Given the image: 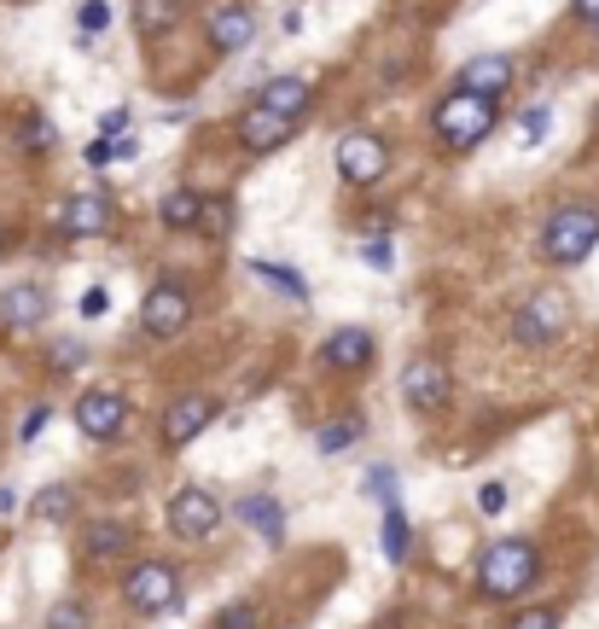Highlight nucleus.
<instances>
[{
  "label": "nucleus",
  "instance_id": "f257e3e1",
  "mask_svg": "<svg viewBox=\"0 0 599 629\" xmlns=\"http://www.w3.org/2000/svg\"><path fill=\"white\" fill-rule=\"evenodd\" d=\"M536 583H541V554H536V542H524V536L494 542V548H484V559H477V589H484L489 601H518V594H529Z\"/></svg>",
  "mask_w": 599,
  "mask_h": 629
},
{
  "label": "nucleus",
  "instance_id": "f03ea898",
  "mask_svg": "<svg viewBox=\"0 0 599 629\" xmlns=\"http://www.w3.org/2000/svg\"><path fill=\"white\" fill-rule=\"evenodd\" d=\"M599 245V210L594 204H559L541 228V257L559 268H576Z\"/></svg>",
  "mask_w": 599,
  "mask_h": 629
},
{
  "label": "nucleus",
  "instance_id": "7ed1b4c3",
  "mask_svg": "<svg viewBox=\"0 0 599 629\" xmlns=\"http://www.w3.org/2000/svg\"><path fill=\"white\" fill-rule=\"evenodd\" d=\"M494 99H477V94H442L437 99V117H431V129H437V141L449 146V152H472L484 134L494 129Z\"/></svg>",
  "mask_w": 599,
  "mask_h": 629
},
{
  "label": "nucleus",
  "instance_id": "20e7f679",
  "mask_svg": "<svg viewBox=\"0 0 599 629\" xmlns=\"http://www.w3.org/2000/svg\"><path fill=\"white\" fill-rule=\"evenodd\" d=\"M123 601H129L134 612H146V618L175 612V606H181V571L163 566V559H140V566L123 571Z\"/></svg>",
  "mask_w": 599,
  "mask_h": 629
},
{
  "label": "nucleus",
  "instance_id": "39448f33",
  "mask_svg": "<svg viewBox=\"0 0 599 629\" xmlns=\"http://www.w3.org/2000/svg\"><path fill=\"white\" fill-rule=\"evenodd\" d=\"M564 327H571V298H564V292H536L518 315H512V338H518L524 350L559 344Z\"/></svg>",
  "mask_w": 599,
  "mask_h": 629
},
{
  "label": "nucleus",
  "instance_id": "423d86ee",
  "mask_svg": "<svg viewBox=\"0 0 599 629\" xmlns=\"http://www.w3.org/2000/svg\"><path fill=\"white\" fill-rule=\"evenodd\" d=\"M186 320H193V292L181 280H158L140 303V327L146 338H181Z\"/></svg>",
  "mask_w": 599,
  "mask_h": 629
},
{
  "label": "nucleus",
  "instance_id": "0eeeda50",
  "mask_svg": "<svg viewBox=\"0 0 599 629\" xmlns=\"http://www.w3.org/2000/svg\"><path fill=\"white\" fill-rule=\"evenodd\" d=\"M338 176H344L350 186L384 181L390 176V146L379 141V134H367V129L344 134V141H338Z\"/></svg>",
  "mask_w": 599,
  "mask_h": 629
},
{
  "label": "nucleus",
  "instance_id": "6e6552de",
  "mask_svg": "<svg viewBox=\"0 0 599 629\" xmlns=\"http://www.w3.org/2000/svg\"><path fill=\"white\" fill-rule=\"evenodd\" d=\"M123 426H129L123 390L99 385V390H88V397H76V432H82V437H94V444H111V437H123Z\"/></svg>",
  "mask_w": 599,
  "mask_h": 629
},
{
  "label": "nucleus",
  "instance_id": "1a4fd4ad",
  "mask_svg": "<svg viewBox=\"0 0 599 629\" xmlns=\"http://www.w3.org/2000/svg\"><path fill=\"white\" fill-rule=\"evenodd\" d=\"M216 524H221V501L210 496V489H204V484L175 489V501H169V531H175L181 542L216 536Z\"/></svg>",
  "mask_w": 599,
  "mask_h": 629
},
{
  "label": "nucleus",
  "instance_id": "9d476101",
  "mask_svg": "<svg viewBox=\"0 0 599 629\" xmlns=\"http://www.w3.org/2000/svg\"><path fill=\"white\" fill-rule=\"evenodd\" d=\"M216 397H204V390H186V397H175L163 408V449H186L193 437H204L216 426Z\"/></svg>",
  "mask_w": 599,
  "mask_h": 629
},
{
  "label": "nucleus",
  "instance_id": "9b49d317",
  "mask_svg": "<svg viewBox=\"0 0 599 629\" xmlns=\"http://www.w3.org/2000/svg\"><path fill=\"white\" fill-rule=\"evenodd\" d=\"M402 397H407V408H419V414H437V408L454 397L449 367H442V362H431V355L407 362V367H402Z\"/></svg>",
  "mask_w": 599,
  "mask_h": 629
},
{
  "label": "nucleus",
  "instance_id": "f8f14e48",
  "mask_svg": "<svg viewBox=\"0 0 599 629\" xmlns=\"http://www.w3.org/2000/svg\"><path fill=\"white\" fill-rule=\"evenodd\" d=\"M59 222H64V233H71V240H94V233H111L117 210H111L106 193H76V198H64Z\"/></svg>",
  "mask_w": 599,
  "mask_h": 629
},
{
  "label": "nucleus",
  "instance_id": "ddd939ff",
  "mask_svg": "<svg viewBox=\"0 0 599 629\" xmlns=\"http://www.w3.org/2000/svg\"><path fill=\"white\" fill-rule=\"evenodd\" d=\"M512 88V59L506 53H484L460 71V94H477V99H501Z\"/></svg>",
  "mask_w": 599,
  "mask_h": 629
},
{
  "label": "nucleus",
  "instance_id": "4468645a",
  "mask_svg": "<svg viewBox=\"0 0 599 629\" xmlns=\"http://www.w3.org/2000/svg\"><path fill=\"white\" fill-rule=\"evenodd\" d=\"M320 362H327L332 373H355L372 362V332L367 327H338L327 344H320Z\"/></svg>",
  "mask_w": 599,
  "mask_h": 629
},
{
  "label": "nucleus",
  "instance_id": "2eb2a0df",
  "mask_svg": "<svg viewBox=\"0 0 599 629\" xmlns=\"http://www.w3.org/2000/svg\"><path fill=\"white\" fill-rule=\"evenodd\" d=\"M256 111H273V117H285V123H297V117L309 111V82H303V76H273V82H262Z\"/></svg>",
  "mask_w": 599,
  "mask_h": 629
},
{
  "label": "nucleus",
  "instance_id": "dca6fc26",
  "mask_svg": "<svg viewBox=\"0 0 599 629\" xmlns=\"http://www.w3.org/2000/svg\"><path fill=\"white\" fill-rule=\"evenodd\" d=\"M291 134H297V123H285V117H273V111H245L239 117V141H245L250 152H280Z\"/></svg>",
  "mask_w": 599,
  "mask_h": 629
},
{
  "label": "nucleus",
  "instance_id": "f3484780",
  "mask_svg": "<svg viewBox=\"0 0 599 629\" xmlns=\"http://www.w3.org/2000/svg\"><path fill=\"white\" fill-rule=\"evenodd\" d=\"M256 36V19H250V7H216V19H210V47L216 53H239V47H245Z\"/></svg>",
  "mask_w": 599,
  "mask_h": 629
},
{
  "label": "nucleus",
  "instance_id": "a211bd4d",
  "mask_svg": "<svg viewBox=\"0 0 599 629\" xmlns=\"http://www.w3.org/2000/svg\"><path fill=\"white\" fill-rule=\"evenodd\" d=\"M0 315H7V327H41L47 320V292L41 286H12V292L0 298Z\"/></svg>",
  "mask_w": 599,
  "mask_h": 629
},
{
  "label": "nucleus",
  "instance_id": "6ab92c4d",
  "mask_svg": "<svg viewBox=\"0 0 599 629\" xmlns=\"http://www.w3.org/2000/svg\"><path fill=\"white\" fill-rule=\"evenodd\" d=\"M239 519H245L262 542H285V507L273 496H245L239 501Z\"/></svg>",
  "mask_w": 599,
  "mask_h": 629
},
{
  "label": "nucleus",
  "instance_id": "aec40b11",
  "mask_svg": "<svg viewBox=\"0 0 599 629\" xmlns=\"http://www.w3.org/2000/svg\"><path fill=\"white\" fill-rule=\"evenodd\" d=\"M407 554H414V519L402 513V501H384V559L402 566Z\"/></svg>",
  "mask_w": 599,
  "mask_h": 629
},
{
  "label": "nucleus",
  "instance_id": "412c9836",
  "mask_svg": "<svg viewBox=\"0 0 599 629\" xmlns=\"http://www.w3.org/2000/svg\"><path fill=\"white\" fill-rule=\"evenodd\" d=\"M76 513V484H47L36 501H29V519L36 524H64Z\"/></svg>",
  "mask_w": 599,
  "mask_h": 629
},
{
  "label": "nucleus",
  "instance_id": "4be33fe9",
  "mask_svg": "<svg viewBox=\"0 0 599 629\" xmlns=\"http://www.w3.org/2000/svg\"><path fill=\"white\" fill-rule=\"evenodd\" d=\"M129 542H134V531H123L117 519H99V524H88V559H123L129 554Z\"/></svg>",
  "mask_w": 599,
  "mask_h": 629
},
{
  "label": "nucleus",
  "instance_id": "5701e85b",
  "mask_svg": "<svg viewBox=\"0 0 599 629\" xmlns=\"http://www.w3.org/2000/svg\"><path fill=\"white\" fill-rule=\"evenodd\" d=\"M198 193L193 186H175V193H163V204H158V222L163 228H175V233H186V228H198Z\"/></svg>",
  "mask_w": 599,
  "mask_h": 629
},
{
  "label": "nucleus",
  "instance_id": "b1692460",
  "mask_svg": "<svg viewBox=\"0 0 599 629\" xmlns=\"http://www.w3.org/2000/svg\"><path fill=\"white\" fill-rule=\"evenodd\" d=\"M250 275H256V280H268V286H280L291 303H309V286L291 275V268H280V263H262V257H256V263H250Z\"/></svg>",
  "mask_w": 599,
  "mask_h": 629
},
{
  "label": "nucleus",
  "instance_id": "393cba45",
  "mask_svg": "<svg viewBox=\"0 0 599 629\" xmlns=\"http://www.w3.org/2000/svg\"><path fill=\"white\" fill-rule=\"evenodd\" d=\"M134 24H140V36H158L175 24V0H134Z\"/></svg>",
  "mask_w": 599,
  "mask_h": 629
},
{
  "label": "nucleus",
  "instance_id": "a878e982",
  "mask_svg": "<svg viewBox=\"0 0 599 629\" xmlns=\"http://www.w3.org/2000/svg\"><path fill=\"white\" fill-rule=\"evenodd\" d=\"M19 141H24L29 152H47V146H53V141H59V129H53V123H47V117H41V111H29V117H24V123H19Z\"/></svg>",
  "mask_w": 599,
  "mask_h": 629
},
{
  "label": "nucleus",
  "instance_id": "bb28decb",
  "mask_svg": "<svg viewBox=\"0 0 599 629\" xmlns=\"http://www.w3.org/2000/svg\"><path fill=\"white\" fill-rule=\"evenodd\" d=\"M355 437H362V420H332V426L320 432V455H344Z\"/></svg>",
  "mask_w": 599,
  "mask_h": 629
},
{
  "label": "nucleus",
  "instance_id": "cd10ccee",
  "mask_svg": "<svg viewBox=\"0 0 599 629\" xmlns=\"http://www.w3.org/2000/svg\"><path fill=\"white\" fill-rule=\"evenodd\" d=\"M198 228H204V233H228V228H233V204H228V198H204V204H198Z\"/></svg>",
  "mask_w": 599,
  "mask_h": 629
},
{
  "label": "nucleus",
  "instance_id": "c85d7f7f",
  "mask_svg": "<svg viewBox=\"0 0 599 629\" xmlns=\"http://www.w3.org/2000/svg\"><path fill=\"white\" fill-rule=\"evenodd\" d=\"M547 129H553V111H547V106H529L524 123H518V141L536 146V141H547Z\"/></svg>",
  "mask_w": 599,
  "mask_h": 629
},
{
  "label": "nucleus",
  "instance_id": "c756f323",
  "mask_svg": "<svg viewBox=\"0 0 599 629\" xmlns=\"http://www.w3.org/2000/svg\"><path fill=\"white\" fill-rule=\"evenodd\" d=\"M47 629H88V606L82 601H59L47 612Z\"/></svg>",
  "mask_w": 599,
  "mask_h": 629
},
{
  "label": "nucleus",
  "instance_id": "7c9ffc66",
  "mask_svg": "<svg viewBox=\"0 0 599 629\" xmlns=\"http://www.w3.org/2000/svg\"><path fill=\"white\" fill-rule=\"evenodd\" d=\"M362 263L379 268V275H390V268H396V245H390V240H367L362 245Z\"/></svg>",
  "mask_w": 599,
  "mask_h": 629
},
{
  "label": "nucleus",
  "instance_id": "2f4dec72",
  "mask_svg": "<svg viewBox=\"0 0 599 629\" xmlns=\"http://www.w3.org/2000/svg\"><path fill=\"white\" fill-rule=\"evenodd\" d=\"M129 129H134V111H129V106H117V111L99 117V141H123Z\"/></svg>",
  "mask_w": 599,
  "mask_h": 629
},
{
  "label": "nucleus",
  "instance_id": "473e14b6",
  "mask_svg": "<svg viewBox=\"0 0 599 629\" xmlns=\"http://www.w3.org/2000/svg\"><path fill=\"white\" fill-rule=\"evenodd\" d=\"M76 24H82V29H88V36H99V29H106V24H111V7H106V0H82V12H76Z\"/></svg>",
  "mask_w": 599,
  "mask_h": 629
},
{
  "label": "nucleus",
  "instance_id": "72a5a7b5",
  "mask_svg": "<svg viewBox=\"0 0 599 629\" xmlns=\"http://www.w3.org/2000/svg\"><path fill=\"white\" fill-rule=\"evenodd\" d=\"M216 629H256V606H250V601L228 606V612H221V618H216Z\"/></svg>",
  "mask_w": 599,
  "mask_h": 629
},
{
  "label": "nucleus",
  "instance_id": "f704fd0d",
  "mask_svg": "<svg viewBox=\"0 0 599 629\" xmlns=\"http://www.w3.org/2000/svg\"><path fill=\"white\" fill-rule=\"evenodd\" d=\"M106 310H111V292H106V286H88V292H82V315L99 320Z\"/></svg>",
  "mask_w": 599,
  "mask_h": 629
},
{
  "label": "nucleus",
  "instance_id": "c9c22d12",
  "mask_svg": "<svg viewBox=\"0 0 599 629\" xmlns=\"http://www.w3.org/2000/svg\"><path fill=\"white\" fill-rule=\"evenodd\" d=\"M477 507H484V513H506V484H484L477 489Z\"/></svg>",
  "mask_w": 599,
  "mask_h": 629
},
{
  "label": "nucleus",
  "instance_id": "e433bc0d",
  "mask_svg": "<svg viewBox=\"0 0 599 629\" xmlns=\"http://www.w3.org/2000/svg\"><path fill=\"white\" fill-rule=\"evenodd\" d=\"M512 629H559V612H518Z\"/></svg>",
  "mask_w": 599,
  "mask_h": 629
},
{
  "label": "nucleus",
  "instance_id": "4c0bfd02",
  "mask_svg": "<svg viewBox=\"0 0 599 629\" xmlns=\"http://www.w3.org/2000/svg\"><path fill=\"white\" fill-rule=\"evenodd\" d=\"M82 164L106 169V164H117V146H111V141H88V152H82Z\"/></svg>",
  "mask_w": 599,
  "mask_h": 629
},
{
  "label": "nucleus",
  "instance_id": "58836bf2",
  "mask_svg": "<svg viewBox=\"0 0 599 629\" xmlns=\"http://www.w3.org/2000/svg\"><path fill=\"white\" fill-rule=\"evenodd\" d=\"M41 426H47V408H29V414H24V426H19V444H36Z\"/></svg>",
  "mask_w": 599,
  "mask_h": 629
},
{
  "label": "nucleus",
  "instance_id": "ea45409f",
  "mask_svg": "<svg viewBox=\"0 0 599 629\" xmlns=\"http://www.w3.org/2000/svg\"><path fill=\"white\" fill-rule=\"evenodd\" d=\"M367 496H379V501H396V496H390V467H372V472H367Z\"/></svg>",
  "mask_w": 599,
  "mask_h": 629
},
{
  "label": "nucleus",
  "instance_id": "a19ab883",
  "mask_svg": "<svg viewBox=\"0 0 599 629\" xmlns=\"http://www.w3.org/2000/svg\"><path fill=\"white\" fill-rule=\"evenodd\" d=\"M82 355H88L82 344H59V350H53V367H82Z\"/></svg>",
  "mask_w": 599,
  "mask_h": 629
},
{
  "label": "nucleus",
  "instance_id": "79ce46f5",
  "mask_svg": "<svg viewBox=\"0 0 599 629\" xmlns=\"http://www.w3.org/2000/svg\"><path fill=\"white\" fill-rule=\"evenodd\" d=\"M576 12H582L588 24H599V0H576Z\"/></svg>",
  "mask_w": 599,
  "mask_h": 629
},
{
  "label": "nucleus",
  "instance_id": "37998d69",
  "mask_svg": "<svg viewBox=\"0 0 599 629\" xmlns=\"http://www.w3.org/2000/svg\"><path fill=\"white\" fill-rule=\"evenodd\" d=\"M12 507H19V489H7V484H0V513H12Z\"/></svg>",
  "mask_w": 599,
  "mask_h": 629
},
{
  "label": "nucleus",
  "instance_id": "c03bdc74",
  "mask_svg": "<svg viewBox=\"0 0 599 629\" xmlns=\"http://www.w3.org/2000/svg\"><path fill=\"white\" fill-rule=\"evenodd\" d=\"M594 29H599V24H594Z\"/></svg>",
  "mask_w": 599,
  "mask_h": 629
}]
</instances>
